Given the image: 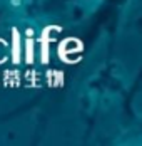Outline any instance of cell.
<instances>
[{"label": "cell", "mask_w": 142, "mask_h": 146, "mask_svg": "<svg viewBox=\"0 0 142 146\" xmlns=\"http://www.w3.org/2000/svg\"><path fill=\"white\" fill-rule=\"evenodd\" d=\"M24 2H25V0H9V5H12V7H15V9H18V7L24 5Z\"/></svg>", "instance_id": "cell-1"}]
</instances>
